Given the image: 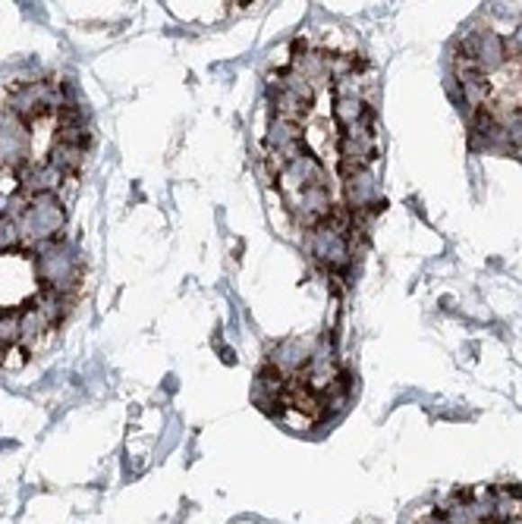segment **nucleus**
<instances>
[{
  "mask_svg": "<svg viewBox=\"0 0 522 524\" xmlns=\"http://www.w3.org/2000/svg\"><path fill=\"white\" fill-rule=\"evenodd\" d=\"M309 252H311V258H315L324 271L334 273V277L349 264V258H353V248H349L346 235L334 233V229H328V226L309 229Z\"/></svg>",
  "mask_w": 522,
  "mask_h": 524,
  "instance_id": "nucleus-1",
  "label": "nucleus"
},
{
  "mask_svg": "<svg viewBox=\"0 0 522 524\" xmlns=\"http://www.w3.org/2000/svg\"><path fill=\"white\" fill-rule=\"evenodd\" d=\"M19 342V308L0 305V351H10Z\"/></svg>",
  "mask_w": 522,
  "mask_h": 524,
  "instance_id": "nucleus-2",
  "label": "nucleus"
},
{
  "mask_svg": "<svg viewBox=\"0 0 522 524\" xmlns=\"http://www.w3.org/2000/svg\"><path fill=\"white\" fill-rule=\"evenodd\" d=\"M16 245H19V226L10 210H6V214H0V254H6Z\"/></svg>",
  "mask_w": 522,
  "mask_h": 524,
  "instance_id": "nucleus-3",
  "label": "nucleus"
},
{
  "mask_svg": "<svg viewBox=\"0 0 522 524\" xmlns=\"http://www.w3.org/2000/svg\"><path fill=\"white\" fill-rule=\"evenodd\" d=\"M418 524H447V521H444V519H441V515H437V512H428V515H425V519L418 521Z\"/></svg>",
  "mask_w": 522,
  "mask_h": 524,
  "instance_id": "nucleus-4",
  "label": "nucleus"
}]
</instances>
